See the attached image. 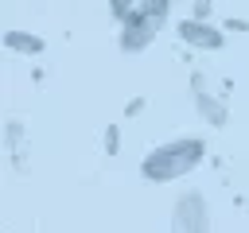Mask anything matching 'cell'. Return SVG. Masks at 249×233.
I'll list each match as a JSON object with an SVG mask.
<instances>
[{
    "label": "cell",
    "instance_id": "6da1fadb",
    "mask_svg": "<svg viewBox=\"0 0 249 233\" xmlns=\"http://www.w3.org/2000/svg\"><path fill=\"white\" fill-rule=\"evenodd\" d=\"M206 155V144L198 136H179V140H167L160 148H152L140 163V175L148 183H175L183 179L187 171H195Z\"/></svg>",
    "mask_w": 249,
    "mask_h": 233
},
{
    "label": "cell",
    "instance_id": "7a4b0ae2",
    "mask_svg": "<svg viewBox=\"0 0 249 233\" xmlns=\"http://www.w3.org/2000/svg\"><path fill=\"white\" fill-rule=\"evenodd\" d=\"M167 16H171V0H140L121 19V50H128V54L144 50L167 27Z\"/></svg>",
    "mask_w": 249,
    "mask_h": 233
},
{
    "label": "cell",
    "instance_id": "3957f363",
    "mask_svg": "<svg viewBox=\"0 0 249 233\" xmlns=\"http://www.w3.org/2000/svg\"><path fill=\"white\" fill-rule=\"evenodd\" d=\"M171 233H210V206L198 190H187L171 206Z\"/></svg>",
    "mask_w": 249,
    "mask_h": 233
},
{
    "label": "cell",
    "instance_id": "277c9868",
    "mask_svg": "<svg viewBox=\"0 0 249 233\" xmlns=\"http://www.w3.org/2000/svg\"><path fill=\"white\" fill-rule=\"evenodd\" d=\"M179 39L187 47H195V50H222L226 47V35L206 19H183L179 23Z\"/></svg>",
    "mask_w": 249,
    "mask_h": 233
},
{
    "label": "cell",
    "instance_id": "5b68a950",
    "mask_svg": "<svg viewBox=\"0 0 249 233\" xmlns=\"http://www.w3.org/2000/svg\"><path fill=\"white\" fill-rule=\"evenodd\" d=\"M195 105H198V113H202V120H206V124H218V128H222V124H226V116H230V113H226V101L206 93L202 74L195 78Z\"/></svg>",
    "mask_w": 249,
    "mask_h": 233
},
{
    "label": "cell",
    "instance_id": "8992f818",
    "mask_svg": "<svg viewBox=\"0 0 249 233\" xmlns=\"http://www.w3.org/2000/svg\"><path fill=\"white\" fill-rule=\"evenodd\" d=\"M4 47L16 50V54H43L47 43H43L39 35H31V31H16V27H12V31H4Z\"/></svg>",
    "mask_w": 249,
    "mask_h": 233
},
{
    "label": "cell",
    "instance_id": "52a82bcc",
    "mask_svg": "<svg viewBox=\"0 0 249 233\" xmlns=\"http://www.w3.org/2000/svg\"><path fill=\"white\" fill-rule=\"evenodd\" d=\"M136 4H140V0H109V12H113L117 19H124V16H128Z\"/></svg>",
    "mask_w": 249,
    "mask_h": 233
},
{
    "label": "cell",
    "instance_id": "ba28073f",
    "mask_svg": "<svg viewBox=\"0 0 249 233\" xmlns=\"http://www.w3.org/2000/svg\"><path fill=\"white\" fill-rule=\"evenodd\" d=\"M105 148H109V151H117V124H109V128H105Z\"/></svg>",
    "mask_w": 249,
    "mask_h": 233
},
{
    "label": "cell",
    "instance_id": "9c48e42d",
    "mask_svg": "<svg viewBox=\"0 0 249 233\" xmlns=\"http://www.w3.org/2000/svg\"><path fill=\"white\" fill-rule=\"evenodd\" d=\"M8 136H12V140H8V148L16 151V148H19V124H8Z\"/></svg>",
    "mask_w": 249,
    "mask_h": 233
}]
</instances>
